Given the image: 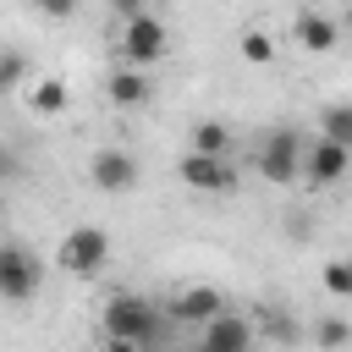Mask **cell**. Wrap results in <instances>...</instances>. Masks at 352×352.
<instances>
[{
  "label": "cell",
  "mask_w": 352,
  "mask_h": 352,
  "mask_svg": "<svg viewBox=\"0 0 352 352\" xmlns=\"http://www.w3.org/2000/svg\"><path fill=\"white\" fill-rule=\"evenodd\" d=\"M165 324H170V314L165 308H154L148 297H138V292H116L110 302H104V341H132V346H160L165 341Z\"/></svg>",
  "instance_id": "1"
},
{
  "label": "cell",
  "mask_w": 352,
  "mask_h": 352,
  "mask_svg": "<svg viewBox=\"0 0 352 352\" xmlns=\"http://www.w3.org/2000/svg\"><path fill=\"white\" fill-rule=\"evenodd\" d=\"M165 50H170V28H165L154 11H143V16L121 22V44H116L121 66H132V72H148L154 60H165Z\"/></svg>",
  "instance_id": "2"
},
{
  "label": "cell",
  "mask_w": 352,
  "mask_h": 352,
  "mask_svg": "<svg viewBox=\"0 0 352 352\" xmlns=\"http://www.w3.org/2000/svg\"><path fill=\"white\" fill-rule=\"evenodd\" d=\"M302 160H308V143H302L297 126H275V132H264V143H258V176H264V182L292 187V182L302 176Z\"/></svg>",
  "instance_id": "3"
},
{
  "label": "cell",
  "mask_w": 352,
  "mask_h": 352,
  "mask_svg": "<svg viewBox=\"0 0 352 352\" xmlns=\"http://www.w3.org/2000/svg\"><path fill=\"white\" fill-rule=\"evenodd\" d=\"M104 264H110V236H104L99 226H77V231H66L60 248H55V270H66V275H77V280L99 275Z\"/></svg>",
  "instance_id": "4"
},
{
  "label": "cell",
  "mask_w": 352,
  "mask_h": 352,
  "mask_svg": "<svg viewBox=\"0 0 352 352\" xmlns=\"http://www.w3.org/2000/svg\"><path fill=\"white\" fill-rule=\"evenodd\" d=\"M38 280H44V258L28 253L22 242H6L0 248V297L6 302H28L38 292Z\"/></svg>",
  "instance_id": "5"
},
{
  "label": "cell",
  "mask_w": 352,
  "mask_h": 352,
  "mask_svg": "<svg viewBox=\"0 0 352 352\" xmlns=\"http://www.w3.org/2000/svg\"><path fill=\"white\" fill-rule=\"evenodd\" d=\"M165 314H170V324H198V330H209V324L226 319L231 308H226V292H220V286H182V292L165 302Z\"/></svg>",
  "instance_id": "6"
},
{
  "label": "cell",
  "mask_w": 352,
  "mask_h": 352,
  "mask_svg": "<svg viewBox=\"0 0 352 352\" xmlns=\"http://www.w3.org/2000/svg\"><path fill=\"white\" fill-rule=\"evenodd\" d=\"M88 182H94L99 192H132V187L143 182V165H138L132 148H99V154L88 160Z\"/></svg>",
  "instance_id": "7"
},
{
  "label": "cell",
  "mask_w": 352,
  "mask_h": 352,
  "mask_svg": "<svg viewBox=\"0 0 352 352\" xmlns=\"http://www.w3.org/2000/svg\"><path fill=\"white\" fill-rule=\"evenodd\" d=\"M176 182L192 192H236V165L231 160H209V154H182L176 160Z\"/></svg>",
  "instance_id": "8"
},
{
  "label": "cell",
  "mask_w": 352,
  "mask_h": 352,
  "mask_svg": "<svg viewBox=\"0 0 352 352\" xmlns=\"http://www.w3.org/2000/svg\"><path fill=\"white\" fill-rule=\"evenodd\" d=\"M192 352H258V324H253V314H226V319H214V324L198 336Z\"/></svg>",
  "instance_id": "9"
},
{
  "label": "cell",
  "mask_w": 352,
  "mask_h": 352,
  "mask_svg": "<svg viewBox=\"0 0 352 352\" xmlns=\"http://www.w3.org/2000/svg\"><path fill=\"white\" fill-rule=\"evenodd\" d=\"M346 170H352V148H341L330 138H314L308 143V160H302V182L308 187H336Z\"/></svg>",
  "instance_id": "10"
},
{
  "label": "cell",
  "mask_w": 352,
  "mask_h": 352,
  "mask_svg": "<svg viewBox=\"0 0 352 352\" xmlns=\"http://www.w3.org/2000/svg\"><path fill=\"white\" fill-rule=\"evenodd\" d=\"M253 324H258V341H270V346H302L308 341V324L286 302H258L253 308Z\"/></svg>",
  "instance_id": "11"
},
{
  "label": "cell",
  "mask_w": 352,
  "mask_h": 352,
  "mask_svg": "<svg viewBox=\"0 0 352 352\" xmlns=\"http://www.w3.org/2000/svg\"><path fill=\"white\" fill-rule=\"evenodd\" d=\"M148 94H154V82H148V72H132V66H116V72L104 77V99H110L116 110H138V104H148Z\"/></svg>",
  "instance_id": "12"
},
{
  "label": "cell",
  "mask_w": 352,
  "mask_h": 352,
  "mask_svg": "<svg viewBox=\"0 0 352 352\" xmlns=\"http://www.w3.org/2000/svg\"><path fill=\"white\" fill-rule=\"evenodd\" d=\"M292 33H297V44H302V50H314V55L336 50V38H341V28H336V22L324 16V11H297Z\"/></svg>",
  "instance_id": "13"
},
{
  "label": "cell",
  "mask_w": 352,
  "mask_h": 352,
  "mask_svg": "<svg viewBox=\"0 0 352 352\" xmlns=\"http://www.w3.org/2000/svg\"><path fill=\"white\" fill-rule=\"evenodd\" d=\"M187 154L226 160V154H231V126H226V121H192V132H187Z\"/></svg>",
  "instance_id": "14"
},
{
  "label": "cell",
  "mask_w": 352,
  "mask_h": 352,
  "mask_svg": "<svg viewBox=\"0 0 352 352\" xmlns=\"http://www.w3.org/2000/svg\"><path fill=\"white\" fill-rule=\"evenodd\" d=\"M308 341H314L319 352H346V346H352V324H346L341 314H319V319L308 324Z\"/></svg>",
  "instance_id": "15"
},
{
  "label": "cell",
  "mask_w": 352,
  "mask_h": 352,
  "mask_svg": "<svg viewBox=\"0 0 352 352\" xmlns=\"http://www.w3.org/2000/svg\"><path fill=\"white\" fill-rule=\"evenodd\" d=\"M66 104H72V94H66L60 77H38V82L28 88V110H33V116H60Z\"/></svg>",
  "instance_id": "16"
},
{
  "label": "cell",
  "mask_w": 352,
  "mask_h": 352,
  "mask_svg": "<svg viewBox=\"0 0 352 352\" xmlns=\"http://www.w3.org/2000/svg\"><path fill=\"white\" fill-rule=\"evenodd\" d=\"M319 138H330V143L352 148V99H336V104H324V110H319Z\"/></svg>",
  "instance_id": "17"
},
{
  "label": "cell",
  "mask_w": 352,
  "mask_h": 352,
  "mask_svg": "<svg viewBox=\"0 0 352 352\" xmlns=\"http://www.w3.org/2000/svg\"><path fill=\"white\" fill-rule=\"evenodd\" d=\"M319 286H324L330 297H352V253H346V258H330V264L319 270Z\"/></svg>",
  "instance_id": "18"
},
{
  "label": "cell",
  "mask_w": 352,
  "mask_h": 352,
  "mask_svg": "<svg viewBox=\"0 0 352 352\" xmlns=\"http://www.w3.org/2000/svg\"><path fill=\"white\" fill-rule=\"evenodd\" d=\"M242 60L270 66V60H275V38H270L264 28H248V33H242Z\"/></svg>",
  "instance_id": "19"
},
{
  "label": "cell",
  "mask_w": 352,
  "mask_h": 352,
  "mask_svg": "<svg viewBox=\"0 0 352 352\" xmlns=\"http://www.w3.org/2000/svg\"><path fill=\"white\" fill-rule=\"evenodd\" d=\"M22 77H28V60H22V50H6V55H0V88L11 94V88H22Z\"/></svg>",
  "instance_id": "20"
},
{
  "label": "cell",
  "mask_w": 352,
  "mask_h": 352,
  "mask_svg": "<svg viewBox=\"0 0 352 352\" xmlns=\"http://www.w3.org/2000/svg\"><path fill=\"white\" fill-rule=\"evenodd\" d=\"M286 220H292V236H308V231H314V226H308V214H302V209H292V214H286Z\"/></svg>",
  "instance_id": "21"
},
{
  "label": "cell",
  "mask_w": 352,
  "mask_h": 352,
  "mask_svg": "<svg viewBox=\"0 0 352 352\" xmlns=\"http://www.w3.org/2000/svg\"><path fill=\"white\" fill-rule=\"evenodd\" d=\"M44 16H72V0H44Z\"/></svg>",
  "instance_id": "22"
},
{
  "label": "cell",
  "mask_w": 352,
  "mask_h": 352,
  "mask_svg": "<svg viewBox=\"0 0 352 352\" xmlns=\"http://www.w3.org/2000/svg\"><path fill=\"white\" fill-rule=\"evenodd\" d=\"M104 352H143V346H132V341H104Z\"/></svg>",
  "instance_id": "23"
},
{
  "label": "cell",
  "mask_w": 352,
  "mask_h": 352,
  "mask_svg": "<svg viewBox=\"0 0 352 352\" xmlns=\"http://www.w3.org/2000/svg\"><path fill=\"white\" fill-rule=\"evenodd\" d=\"M346 28H352V11H346Z\"/></svg>",
  "instance_id": "24"
}]
</instances>
